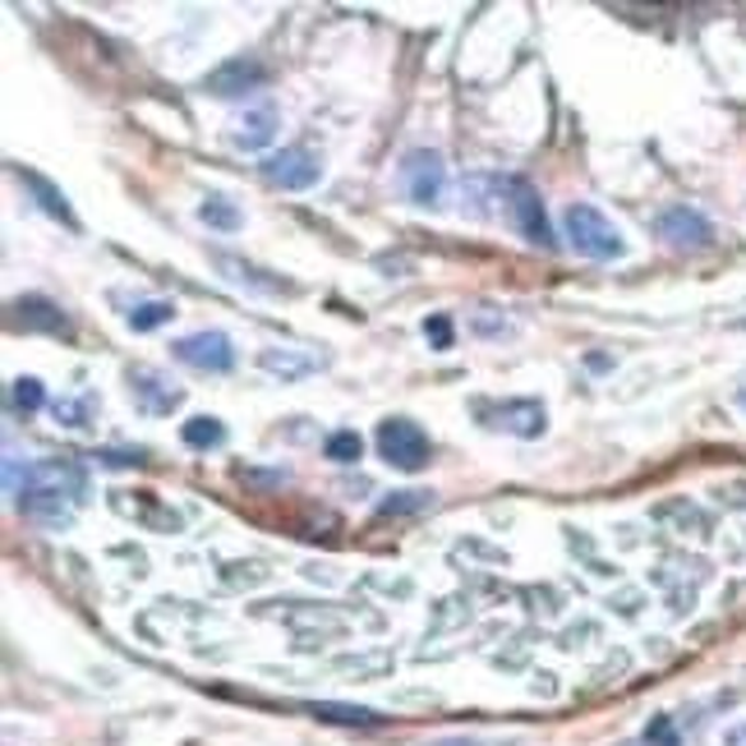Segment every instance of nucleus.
I'll list each match as a JSON object with an SVG mask.
<instances>
[{
    "instance_id": "nucleus-1",
    "label": "nucleus",
    "mask_w": 746,
    "mask_h": 746,
    "mask_svg": "<svg viewBox=\"0 0 746 746\" xmlns=\"http://www.w3.org/2000/svg\"><path fill=\"white\" fill-rule=\"evenodd\" d=\"M83 498V470L74 461H33L24 466V485H19V508L47 531H65L74 516V502Z\"/></svg>"
},
{
    "instance_id": "nucleus-2",
    "label": "nucleus",
    "mask_w": 746,
    "mask_h": 746,
    "mask_svg": "<svg viewBox=\"0 0 746 746\" xmlns=\"http://www.w3.org/2000/svg\"><path fill=\"white\" fill-rule=\"evenodd\" d=\"M562 226H567V240L581 258H595V263H613L627 254V240L622 231L608 222V217L595 208V203H572L562 212Z\"/></svg>"
},
{
    "instance_id": "nucleus-3",
    "label": "nucleus",
    "mask_w": 746,
    "mask_h": 746,
    "mask_svg": "<svg viewBox=\"0 0 746 746\" xmlns=\"http://www.w3.org/2000/svg\"><path fill=\"white\" fill-rule=\"evenodd\" d=\"M373 438H378V456L387 461L392 470L415 475V470H424L429 456H433L429 433L415 424V420H406V415H392V420H383Z\"/></svg>"
},
{
    "instance_id": "nucleus-4",
    "label": "nucleus",
    "mask_w": 746,
    "mask_h": 746,
    "mask_svg": "<svg viewBox=\"0 0 746 746\" xmlns=\"http://www.w3.org/2000/svg\"><path fill=\"white\" fill-rule=\"evenodd\" d=\"M498 194H502V208H508V222L525 240H531V245H539V249H553L558 245L553 226H548L544 203H539V194H535L531 180H521V175H512V180H498Z\"/></svg>"
},
{
    "instance_id": "nucleus-5",
    "label": "nucleus",
    "mask_w": 746,
    "mask_h": 746,
    "mask_svg": "<svg viewBox=\"0 0 746 746\" xmlns=\"http://www.w3.org/2000/svg\"><path fill=\"white\" fill-rule=\"evenodd\" d=\"M397 175H401V189H406L410 203H420V208L443 203V194H447V162L438 158L433 148H410L401 158Z\"/></svg>"
},
{
    "instance_id": "nucleus-6",
    "label": "nucleus",
    "mask_w": 746,
    "mask_h": 746,
    "mask_svg": "<svg viewBox=\"0 0 746 746\" xmlns=\"http://www.w3.org/2000/svg\"><path fill=\"white\" fill-rule=\"evenodd\" d=\"M171 350H175V360L189 364V369H199V373H226L235 364V346H231L226 333H189V337L175 341Z\"/></svg>"
},
{
    "instance_id": "nucleus-7",
    "label": "nucleus",
    "mask_w": 746,
    "mask_h": 746,
    "mask_svg": "<svg viewBox=\"0 0 746 746\" xmlns=\"http://www.w3.org/2000/svg\"><path fill=\"white\" fill-rule=\"evenodd\" d=\"M263 175H268L272 185H281V189H310V185H318L323 166H318V158L310 148H281V152H272V158L263 162Z\"/></svg>"
},
{
    "instance_id": "nucleus-8",
    "label": "nucleus",
    "mask_w": 746,
    "mask_h": 746,
    "mask_svg": "<svg viewBox=\"0 0 746 746\" xmlns=\"http://www.w3.org/2000/svg\"><path fill=\"white\" fill-rule=\"evenodd\" d=\"M660 235L668 240L673 249H706L710 240H714V226H710L696 208L673 203V208H664V212H660Z\"/></svg>"
},
{
    "instance_id": "nucleus-9",
    "label": "nucleus",
    "mask_w": 746,
    "mask_h": 746,
    "mask_svg": "<svg viewBox=\"0 0 746 746\" xmlns=\"http://www.w3.org/2000/svg\"><path fill=\"white\" fill-rule=\"evenodd\" d=\"M129 392H135L139 406L152 410V415H166L171 406H180V397H185L180 387H171L162 373H152V369H135V373H129Z\"/></svg>"
},
{
    "instance_id": "nucleus-10",
    "label": "nucleus",
    "mask_w": 746,
    "mask_h": 746,
    "mask_svg": "<svg viewBox=\"0 0 746 746\" xmlns=\"http://www.w3.org/2000/svg\"><path fill=\"white\" fill-rule=\"evenodd\" d=\"M263 83V65L258 60H231V65H222V70H212L208 79H203V88L212 97H235V93H249V88H258Z\"/></svg>"
},
{
    "instance_id": "nucleus-11",
    "label": "nucleus",
    "mask_w": 746,
    "mask_h": 746,
    "mask_svg": "<svg viewBox=\"0 0 746 746\" xmlns=\"http://www.w3.org/2000/svg\"><path fill=\"white\" fill-rule=\"evenodd\" d=\"M493 415H498L493 424L508 429V433H516V438H539L544 424H548V420H544V406L531 401V397H525V401H502Z\"/></svg>"
},
{
    "instance_id": "nucleus-12",
    "label": "nucleus",
    "mask_w": 746,
    "mask_h": 746,
    "mask_svg": "<svg viewBox=\"0 0 746 746\" xmlns=\"http://www.w3.org/2000/svg\"><path fill=\"white\" fill-rule=\"evenodd\" d=\"M318 723H341V728H378L383 714L378 710H364V706H337V700H314L304 706Z\"/></svg>"
},
{
    "instance_id": "nucleus-13",
    "label": "nucleus",
    "mask_w": 746,
    "mask_h": 746,
    "mask_svg": "<svg viewBox=\"0 0 746 746\" xmlns=\"http://www.w3.org/2000/svg\"><path fill=\"white\" fill-rule=\"evenodd\" d=\"M19 180H24V185H28L33 194H37V208L47 212V217H56V222H65L70 231L79 226V222H74V212H70V203H65V194H60V189H56L51 180H42L37 171H19Z\"/></svg>"
},
{
    "instance_id": "nucleus-14",
    "label": "nucleus",
    "mask_w": 746,
    "mask_h": 746,
    "mask_svg": "<svg viewBox=\"0 0 746 746\" xmlns=\"http://www.w3.org/2000/svg\"><path fill=\"white\" fill-rule=\"evenodd\" d=\"M272 139H277V112H272V106H258V112H249L245 120H240V129H235V143L249 148V152L268 148Z\"/></svg>"
},
{
    "instance_id": "nucleus-15",
    "label": "nucleus",
    "mask_w": 746,
    "mask_h": 746,
    "mask_svg": "<svg viewBox=\"0 0 746 746\" xmlns=\"http://www.w3.org/2000/svg\"><path fill=\"white\" fill-rule=\"evenodd\" d=\"M180 438H185V447L208 452V447H222V443H226V424L212 420V415H194V420H185Z\"/></svg>"
},
{
    "instance_id": "nucleus-16",
    "label": "nucleus",
    "mask_w": 746,
    "mask_h": 746,
    "mask_svg": "<svg viewBox=\"0 0 746 746\" xmlns=\"http://www.w3.org/2000/svg\"><path fill=\"white\" fill-rule=\"evenodd\" d=\"M14 310H19V318H24V327H47V333H65V314L56 310L51 300L24 295V300H14Z\"/></svg>"
},
{
    "instance_id": "nucleus-17",
    "label": "nucleus",
    "mask_w": 746,
    "mask_h": 746,
    "mask_svg": "<svg viewBox=\"0 0 746 746\" xmlns=\"http://www.w3.org/2000/svg\"><path fill=\"white\" fill-rule=\"evenodd\" d=\"M258 364L268 369V373H277L281 383H295V378H304V373L314 369V360H310V355H291V350H263Z\"/></svg>"
},
{
    "instance_id": "nucleus-18",
    "label": "nucleus",
    "mask_w": 746,
    "mask_h": 746,
    "mask_svg": "<svg viewBox=\"0 0 746 746\" xmlns=\"http://www.w3.org/2000/svg\"><path fill=\"white\" fill-rule=\"evenodd\" d=\"M199 217L208 226H217V231H240V222H245V217H240V208L226 199V194H208V199L199 203Z\"/></svg>"
},
{
    "instance_id": "nucleus-19",
    "label": "nucleus",
    "mask_w": 746,
    "mask_h": 746,
    "mask_svg": "<svg viewBox=\"0 0 746 746\" xmlns=\"http://www.w3.org/2000/svg\"><path fill=\"white\" fill-rule=\"evenodd\" d=\"M171 314H175L171 300H143V304H135V310H129L125 318H129V327H135V333H152V327L171 323Z\"/></svg>"
},
{
    "instance_id": "nucleus-20",
    "label": "nucleus",
    "mask_w": 746,
    "mask_h": 746,
    "mask_svg": "<svg viewBox=\"0 0 746 746\" xmlns=\"http://www.w3.org/2000/svg\"><path fill=\"white\" fill-rule=\"evenodd\" d=\"M93 410H97L93 397H60V401H51L56 424H65V429H83L88 420H93Z\"/></svg>"
},
{
    "instance_id": "nucleus-21",
    "label": "nucleus",
    "mask_w": 746,
    "mask_h": 746,
    "mask_svg": "<svg viewBox=\"0 0 746 746\" xmlns=\"http://www.w3.org/2000/svg\"><path fill=\"white\" fill-rule=\"evenodd\" d=\"M360 452H364V443H360L355 429H341V433L327 438V456H333L337 466H350V461H360Z\"/></svg>"
},
{
    "instance_id": "nucleus-22",
    "label": "nucleus",
    "mask_w": 746,
    "mask_h": 746,
    "mask_svg": "<svg viewBox=\"0 0 746 746\" xmlns=\"http://www.w3.org/2000/svg\"><path fill=\"white\" fill-rule=\"evenodd\" d=\"M14 406L19 410H42L47 406V392H42L37 378H14Z\"/></svg>"
},
{
    "instance_id": "nucleus-23",
    "label": "nucleus",
    "mask_w": 746,
    "mask_h": 746,
    "mask_svg": "<svg viewBox=\"0 0 746 746\" xmlns=\"http://www.w3.org/2000/svg\"><path fill=\"white\" fill-rule=\"evenodd\" d=\"M429 502V493H420V489H410L406 498H383L378 502V512H420Z\"/></svg>"
},
{
    "instance_id": "nucleus-24",
    "label": "nucleus",
    "mask_w": 746,
    "mask_h": 746,
    "mask_svg": "<svg viewBox=\"0 0 746 746\" xmlns=\"http://www.w3.org/2000/svg\"><path fill=\"white\" fill-rule=\"evenodd\" d=\"M424 337L438 346V350H447L452 346V323L443 318V314H433V318H424Z\"/></svg>"
},
{
    "instance_id": "nucleus-25",
    "label": "nucleus",
    "mask_w": 746,
    "mask_h": 746,
    "mask_svg": "<svg viewBox=\"0 0 746 746\" xmlns=\"http://www.w3.org/2000/svg\"><path fill=\"white\" fill-rule=\"evenodd\" d=\"M645 742H654V746H677L673 723H668V719H654V723H650V733H645Z\"/></svg>"
},
{
    "instance_id": "nucleus-26",
    "label": "nucleus",
    "mask_w": 746,
    "mask_h": 746,
    "mask_svg": "<svg viewBox=\"0 0 746 746\" xmlns=\"http://www.w3.org/2000/svg\"><path fill=\"white\" fill-rule=\"evenodd\" d=\"M723 746H746V719H737V723L723 728Z\"/></svg>"
},
{
    "instance_id": "nucleus-27",
    "label": "nucleus",
    "mask_w": 746,
    "mask_h": 746,
    "mask_svg": "<svg viewBox=\"0 0 746 746\" xmlns=\"http://www.w3.org/2000/svg\"><path fill=\"white\" fill-rule=\"evenodd\" d=\"M420 746H479V737H466V733H452V737H433V742H420Z\"/></svg>"
},
{
    "instance_id": "nucleus-28",
    "label": "nucleus",
    "mask_w": 746,
    "mask_h": 746,
    "mask_svg": "<svg viewBox=\"0 0 746 746\" xmlns=\"http://www.w3.org/2000/svg\"><path fill=\"white\" fill-rule=\"evenodd\" d=\"M737 406H742V410H746V387H742V392H737Z\"/></svg>"
},
{
    "instance_id": "nucleus-29",
    "label": "nucleus",
    "mask_w": 746,
    "mask_h": 746,
    "mask_svg": "<svg viewBox=\"0 0 746 746\" xmlns=\"http://www.w3.org/2000/svg\"><path fill=\"white\" fill-rule=\"evenodd\" d=\"M737 327H746V318H742V323H737Z\"/></svg>"
}]
</instances>
